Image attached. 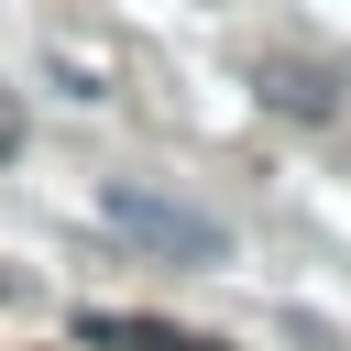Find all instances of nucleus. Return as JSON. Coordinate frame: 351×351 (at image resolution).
Segmentation results:
<instances>
[{"instance_id":"1","label":"nucleus","mask_w":351,"mask_h":351,"mask_svg":"<svg viewBox=\"0 0 351 351\" xmlns=\"http://www.w3.org/2000/svg\"><path fill=\"white\" fill-rule=\"evenodd\" d=\"M99 219H110L132 252H154V263H197V274H208V263L230 252V230H219L208 208H186V197H154V186H132V176H110V186H99Z\"/></svg>"},{"instance_id":"3","label":"nucleus","mask_w":351,"mask_h":351,"mask_svg":"<svg viewBox=\"0 0 351 351\" xmlns=\"http://www.w3.org/2000/svg\"><path fill=\"white\" fill-rule=\"evenodd\" d=\"M263 88H274V110H307V121H329V110H340V99H329L318 77H296V66H285V77H263Z\"/></svg>"},{"instance_id":"2","label":"nucleus","mask_w":351,"mask_h":351,"mask_svg":"<svg viewBox=\"0 0 351 351\" xmlns=\"http://www.w3.org/2000/svg\"><path fill=\"white\" fill-rule=\"evenodd\" d=\"M77 340H88V351H219V340H197V329H165V318H110V307H88V318H77Z\"/></svg>"}]
</instances>
